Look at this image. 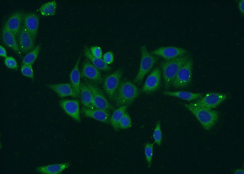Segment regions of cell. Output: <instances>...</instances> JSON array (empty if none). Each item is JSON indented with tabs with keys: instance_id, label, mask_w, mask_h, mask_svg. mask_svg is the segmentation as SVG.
<instances>
[{
	"instance_id": "obj_1",
	"label": "cell",
	"mask_w": 244,
	"mask_h": 174,
	"mask_svg": "<svg viewBox=\"0 0 244 174\" xmlns=\"http://www.w3.org/2000/svg\"><path fill=\"white\" fill-rule=\"evenodd\" d=\"M190 58V55L187 54L160 63L165 89L170 88L179 69Z\"/></svg>"
},
{
	"instance_id": "obj_2",
	"label": "cell",
	"mask_w": 244,
	"mask_h": 174,
	"mask_svg": "<svg viewBox=\"0 0 244 174\" xmlns=\"http://www.w3.org/2000/svg\"><path fill=\"white\" fill-rule=\"evenodd\" d=\"M140 91L131 82L127 80L120 81L113 101L118 107L130 105L138 97Z\"/></svg>"
},
{
	"instance_id": "obj_3",
	"label": "cell",
	"mask_w": 244,
	"mask_h": 174,
	"mask_svg": "<svg viewBox=\"0 0 244 174\" xmlns=\"http://www.w3.org/2000/svg\"><path fill=\"white\" fill-rule=\"evenodd\" d=\"M182 104L195 116L203 128L206 130L211 129L218 119L219 113L216 111L207 110L189 104Z\"/></svg>"
},
{
	"instance_id": "obj_4",
	"label": "cell",
	"mask_w": 244,
	"mask_h": 174,
	"mask_svg": "<svg viewBox=\"0 0 244 174\" xmlns=\"http://www.w3.org/2000/svg\"><path fill=\"white\" fill-rule=\"evenodd\" d=\"M142 56L138 72L133 79L134 83L141 84L145 76L150 71L159 59V57L149 53L145 45L140 47Z\"/></svg>"
},
{
	"instance_id": "obj_5",
	"label": "cell",
	"mask_w": 244,
	"mask_h": 174,
	"mask_svg": "<svg viewBox=\"0 0 244 174\" xmlns=\"http://www.w3.org/2000/svg\"><path fill=\"white\" fill-rule=\"evenodd\" d=\"M84 83L92 93L93 104L95 108L107 111L115 110L114 107L109 102L97 83L87 79H84Z\"/></svg>"
},
{
	"instance_id": "obj_6",
	"label": "cell",
	"mask_w": 244,
	"mask_h": 174,
	"mask_svg": "<svg viewBox=\"0 0 244 174\" xmlns=\"http://www.w3.org/2000/svg\"><path fill=\"white\" fill-rule=\"evenodd\" d=\"M228 96L226 94L216 92H208L204 96L189 104L211 110L218 106Z\"/></svg>"
},
{
	"instance_id": "obj_7",
	"label": "cell",
	"mask_w": 244,
	"mask_h": 174,
	"mask_svg": "<svg viewBox=\"0 0 244 174\" xmlns=\"http://www.w3.org/2000/svg\"><path fill=\"white\" fill-rule=\"evenodd\" d=\"M123 70L119 68L112 73L107 75L103 81V87L109 99L113 101L120 82Z\"/></svg>"
},
{
	"instance_id": "obj_8",
	"label": "cell",
	"mask_w": 244,
	"mask_h": 174,
	"mask_svg": "<svg viewBox=\"0 0 244 174\" xmlns=\"http://www.w3.org/2000/svg\"><path fill=\"white\" fill-rule=\"evenodd\" d=\"M192 67L193 62L191 58L179 69L171 85L176 88L187 86L192 81Z\"/></svg>"
},
{
	"instance_id": "obj_9",
	"label": "cell",
	"mask_w": 244,
	"mask_h": 174,
	"mask_svg": "<svg viewBox=\"0 0 244 174\" xmlns=\"http://www.w3.org/2000/svg\"><path fill=\"white\" fill-rule=\"evenodd\" d=\"M161 75L160 69L158 67L155 68L148 76L140 90V92L149 94L158 89L161 84Z\"/></svg>"
},
{
	"instance_id": "obj_10",
	"label": "cell",
	"mask_w": 244,
	"mask_h": 174,
	"mask_svg": "<svg viewBox=\"0 0 244 174\" xmlns=\"http://www.w3.org/2000/svg\"><path fill=\"white\" fill-rule=\"evenodd\" d=\"M81 77L86 78L96 83H102L103 80L99 70L92 64L90 60L86 59L83 63Z\"/></svg>"
},
{
	"instance_id": "obj_11",
	"label": "cell",
	"mask_w": 244,
	"mask_h": 174,
	"mask_svg": "<svg viewBox=\"0 0 244 174\" xmlns=\"http://www.w3.org/2000/svg\"><path fill=\"white\" fill-rule=\"evenodd\" d=\"M152 54L160 56L165 60H170L188 54L183 48L173 46L162 47L151 52Z\"/></svg>"
},
{
	"instance_id": "obj_12",
	"label": "cell",
	"mask_w": 244,
	"mask_h": 174,
	"mask_svg": "<svg viewBox=\"0 0 244 174\" xmlns=\"http://www.w3.org/2000/svg\"><path fill=\"white\" fill-rule=\"evenodd\" d=\"M59 104L67 114L76 121L81 122L78 100H62L59 101Z\"/></svg>"
},
{
	"instance_id": "obj_13",
	"label": "cell",
	"mask_w": 244,
	"mask_h": 174,
	"mask_svg": "<svg viewBox=\"0 0 244 174\" xmlns=\"http://www.w3.org/2000/svg\"><path fill=\"white\" fill-rule=\"evenodd\" d=\"M18 36V46L20 51L26 53L34 49V42L23 25L21 26Z\"/></svg>"
},
{
	"instance_id": "obj_14",
	"label": "cell",
	"mask_w": 244,
	"mask_h": 174,
	"mask_svg": "<svg viewBox=\"0 0 244 174\" xmlns=\"http://www.w3.org/2000/svg\"><path fill=\"white\" fill-rule=\"evenodd\" d=\"M39 19V16L33 13L24 14L23 17V25L31 35L34 42L37 35Z\"/></svg>"
},
{
	"instance_id": "obj_15",
	"label": "cell",
	"mask_w": 244,
	"mask_h": 174,
	"mask_svg": "<svg viewBox=\"0 0 244 174\" xmlns=\"http://www.w3.org/2000/svg\"><path fill=\"white\" fill-rule=\"evenodd\" d=\"M86 116L90 117L101 122L108 123L110 122V114L109 111L97 109H90L85 107L81 109Z\"/></svg>"
},
{
	"instance_id": "obj_16",
	"label": "cell",
	"mask_w": 244,
	"mask_h": 174,
	"mask_svg": "<svg viewBox=\"0 0 244 174\" xmlns=\"http://www.w3.org/2000/svg\"><path fill=\"white\" fill-rule=\"evenodd\" d=\"M24 14L23 12H16L10 16L4 24L16 37L18 36L20 31Z\"/></svg>"
},
{
	"instance_id": "obj_17",
	"label": "cell",
	"mask_w": 244,
	"mask_h": 174,
	"mask_svg": "<svg viewBox=\"0 0 244 174\" xmlns=\"http://www.w3.org/2000/svg\"><path fill=\"white\" fill-rule=\"evenodd\" d=\"M15 37L14 34L4 25L2 31V38L4 43L20 56H21V51Z\"/></svg>"
},
{
	"instance_id": "obj_18",
	"label": "cell",
	"mask_w": 244,
	"mask_h": 174,
	"mask_svg": "<svg viewBox=\"0 0 244 174\" xmlns=\"http://www.w3.org/2000/svg\"><path fill=\"white\" fill-rule=\"evenodd\" d=\"M47 86L54 91L60 97L63 98L70 96L77 97L71 84L70 83L56 84H48Z\"/></svg>"
},
{
	"instance_id": "obj_19",
	"label": "cell",
	"mask_w": 244,
	"mask_h": 174,
	"mask_svg": "<svg viewBox=\"0 0 244 174\" xmlns=\"http://www.w3.org/2000/svg\"><path fill=\"white\" fill-rule=\"evenodd\" d=\"M70 163L66 162L60 164L49 165L36 168L39 173L44 174H59L69 167Z\"/></svg>"
},
{
	"instance_id": "obj_20",
	"label": "cell",
	"mask_w": 244,
	"mask_h": 174,
	"mask_svg": "<svg viewBox=\"0 0 244 174\" xmlns=\"http://www.w3.org/2000/svg\"><path fill=\"white\" fill-rule=\"evenodd\" d=\"M81 54L79 57L75 66L70 74L71 84L74 91L77 96L80 97V86L81 74L78 68V65L81 57Z\"/></svg>"
},
{
	"instance_id": "obj_21",
	"label": "cell",
	"mask_w": 244,
	"mask_h": 174,
	"mask_svg": "<svg viewBox=\"0 0 244 174\" xmlns=\"http://www.w3.org/2000/svg\"><path fill=\"white\" fill-rule=\"evenodd\" d=\"M80 97L82 104L87 108H95L93 104L92 93L85 83L81 82Z\"/></svg>"
},
{
	"instance_id": "obj_22",
	"label": "cell",
	"mask_w": 244,
	"mask_h": 174,
	"mask_svg": "<svg viewBox=\"0 0 244 174\" xmlns=\"http://www.w3.org/2000/svg\"><path fill=\"white\" fill-rule=\"evenodd\" d=\"M162 93L166 96L177 97L188 101H191L200 98L203 95L202 93H193L185 91L175 92L164 91Z\"/></svg>"
},
{
	"instance_id": "obj_23",
	"label": "cell",
	"mask_w": 244,
	"mask_h": 174,
	"mask_svg": "<svg viewBox=\"0 0 244 174\" xmlns=\"http://www.w3.org/2000/svg\"><path fill=\"white\" fill-rule=\"evenodd\" d=\"M84 56L99 70L105 71H109L112 70V68L105 63L101 58H97L93 56L89 49L87 46L84 47Z\"/></svg>"
},
{
	"instance_id": "obj_24",
	"label": "cell",
	"mask_w": 244,
	"mask_h": 174,
	"mask_svg": "<svg viewBox=\"0 0 244 174\" xmlns=\"http://www.w3.org/2000/svg\"><path fill=\"white\" fill-rule=\"evenodd\" d=\"M129 105L126 104L115 110L110 119V122L114 129L116 131L119 130L120 121L126 112V109Z\"/></svg>"
},
{
	"instance_id": "obj_25",
	"label": "cell",
	"mask_w": 244,
	"mask_h": 174,
	"mask_svg": "<svg viewBox=\"0 0 244 174\" xmlns=\"http://www.w3.org/2000/svg\"><path fill=\"white\" fill-rule=\"evenodd\" d=\"M56 7V2L53 0L43 4L38 10L43 16L53 15L55 13Z\"/></svg>"
},
{
	"instance_id": "obj_26",
	"label": "cell",
	"mask_w": 244,
	"mask_h": 174,
	"mask_svg": "<svg viewBox=\"0 0 244 174\" xmlns=\"http://www.w3.org/2000/svg\"><path fill=\"white\" fill-rule=\"evenodd\" d=\"M41 48V45L39 44L27 53L23 59L22 64H32L38 56Z\"/></svg>"
},
{
	"instance_id": "obj_27",
	"label": "cell",
	"mask_w": 244,
	"mask_h": 174,
	"mask_svg": "<svg viewBox=\"0 0 244 174\" xmlns=\"http://www.w3.org/2000/svg\"><path fill=\"white\" fill-rule=\"evenodd\" d=\"M154 143H151L147 142L145 145V154L149 168L151 167L152 165Z\"/></svg>"
},
{
	"instance_id": "obj_28",
	"label": "cell",
	"mask_w": 244,
	"mask_h": 174,
	"mask_svg": "<svg viewBox=\"0 0 244 174\" xmlns=\"http://www.w3.org/2000/svg\"><path fill=\"white\" fill-rule=\"evenodd\" d=\"M131 125L130 117L128 113L126 111L120 121L119 128L121 129H127L130 128Z\"/></svg>"
},
{
	"instance_id": "obj_29",
	"label": "cell",
	"mask_w": 244,
	"mask_h": 174,
	"mask_svg": "<svg viewBox=\"0 0 244 174\" xmlns=\"http://www.w3.org/2000/svg\"><path fill=\"white\" fill-rule=\"evenodd\" d=\"M153 137L155 141L154 143H156L159 146H160L162 136L161 129L160 124L159 120H158L156 123L155 128L153 134Z\"/></svg>"
},
{
	"instance_id": "obj_30",
	"label": "cell",
	"mask_w": 244,
	"mask_h": 174,
	"mask_svg": "<svg viewBox=\"0 0 244 174\" xmlns=\"http://www.w3.org/2000/svg\"><path fill=\"white\" fill-rule=\"evenodd\" d=\"M21 71L22 74L26 77L33 79V71L32 65L23 64L21 68Z\"/></svg>"
},
{
	"instance_id": "obj_31",
	"label": "cell",
	"mask_w": 244,
	"mask_h": 174,
	"mask_svg": "<svg viewBox=\"0 0 244 174\" xmlns=\"http://www.w3.org/2000/svg\"><path fill=\"white\" fill-rule=\"evenodd\" d=\"M4 63L9 68L16 69L18 66L16 60L13 57L7 56L4 60Z\"/></svg>"
},
{
	"instance_id": "obj_32",
	"label": "cell",
	"mask_w": 244,
	"mask_h": 174,
	"mask_svg": "<svg viewBox=\"0 0 244 174\" xmlns=\"http://www.w3.org/2000/svg\"><path fill=\"white\" fill-rule=\"evenodd\" d=\"M89 49L93 56L97 58L102 57V51L100 47L98 46H92L90 47Z\"/></svg>"
},
{
	"instance_id": "obj_33",
	"label": "cell",
	"mask_w": 244,
	"mask_h": 174,
	"mask_svg": "<svg viewBox=\"0 0 244 174\" xmlns=\"http://www.w3.org/2000/svg\"><path fill=\"white\" fill-rule=\"evenodd\" d=\"M103 60L107 64L112 63L113 61V54L112 52L109 51L105 53L103 56Z\"/></svg>"
},
{
	"instance_id": "obj_34",
	"label": "cell",
	"mask_w": 244,
	"mask_h": 174,
	"mask_svg": "<svg viewBox=\"0 0 244 174\" xmlns=\"http://www.w3.org/2000/svg\"><path fill=\"white\" fill-rule=\"evenodd\" d=\"M244 0L240 1L238 3V7L241 13L242 16H243L244 15Z\"/></svg>"
},
{
	"instance_id": "obj_35",
	"label": "cell",
	"mask_w": 244,
	"mask_h": 174,
	"mask_svg": "<svg viewBox=\"0 0 244 174\" xmlns=\"http://www.w3.org/2000/svg\"><path fill=\"white\" fill-rule=\"evenodd\" d=\"M0 55L1 56L6 57L7 53L5 49L1 45L0 46Z\"/></svg>"
},
{
	"instance_id": "obj_36",
	"label": "cell",
	"mask_w": 244,
	"mask_h": 174,
	"mask_svg": "<svg viewBox=\"0 0 244 174\" xmlns=\"http://www.w3.org/2000/svg\"><path fill=\"white\" fill-rule=\"evenodd\" d=\"M233 172L235 174H243L244 173V170L242 169H238L234 170Z\"/></svg>"
}]
</instances>
